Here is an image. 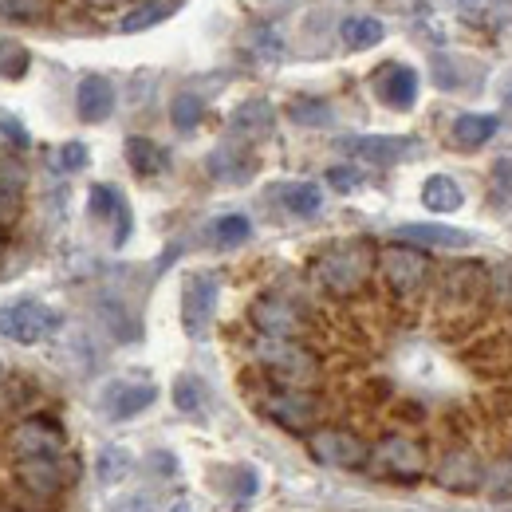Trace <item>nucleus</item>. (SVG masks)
Segmentation results:
<instances>
[{
	"label": "nucleus",
	"mask_w": 512,
	"mask_h": 512,
	"mask_svg": "<svg viewBox=\"0 0 512 512\" xmlns=\"http://www.w3.org/2000/svg\"><path fill=\"white\" fill-rule=\"evenodd\" d=\"M371 268H375V249H371L367 241H347V245L327 249V253L316 260L312 272H316L323 292L347 300V296H355V292L367 284Z\"/></svg>",
	"instance_id": "obj_1"
},
{
	"label": "nucleus",
	"mask_w": 512,
	"mask_h": 512,
	"mask_svg": "<svg viewBox=\"0 0 512 512\" xmlns=\"http://www.w3.org/2000/svg\"><path fill=\"white\" fill-rule=\"evenodd\" d=\"M256 363L276 379L280 386H316L320 383V359L300 343V339H276L260 335L253 347Z\"/></svg>",
	"instance_id": "obj_2"
},
{
	"label": "nucleus",
	"mask_w": 512,
	"mask_h": 512,
	"mask_svg": "<svg viewBox=\"0 0 512 512\" xmlns=\"http://www.w3.org/2000/svg\"><path fill=\"white\" fill-rule=\"evenodd\" d=\"M60 323H64V316H60L56 308L40 304V300H12V304H0V335L12 339V343H24V347H32V343L56 335Z\"/></svg>",
	"instance_id": "obj_3"
},
{
	"label": "nucleus",
	"mask_w": 512,
	"mask_h": 512,
	"mask_svg": "<svg viewBox=\"0 0 512 512\" xmlns=\"http://www.w3.org/2000/svg\"><path fill=\"white\" fill-rule=\"evenodd\" d=\"M260 414L272 418L280 430L308 434L320 422V398L308 386H280V390L260 398Z\"/></svg>",
	"instance_id": "obj_4"
},
{
	"label": "nucleus",
	"mask_w": 512,
	"mask_h": 512,
	"mask_svg": "<svg viewBox=\"0 0 512 512\" xmlns=\"http://www.w3.org/2000/svg\"><path fill=\"white\" fill-rule=\"evenodd\" d=\"M379 272H383L394 296H418L430 280V256L410 241H398V245H386L379 253Z\"/></svg>",
	"instance_id": "obj_5"
},
{
	"label": "nucleus",
	"mask_w": 512,
	"mask_h": 512,
	"mask_svg": "<svg viewBox=\"0 0 512 512\" xmlns=\"http://www.w3.org/2000/svg\"><path fill=\"white\" fill-rule=\"evenodd\" d=\"M367 465L379 473V477H390V481H418L426 473V446L414 442V438H402V434H390L379 446L371 449Z\"/></svg>",
	"instance_id": "obj_6"
},
{
	"label": "nucleus",
	"mask_w": 512,
	"mask_h": 512,
	"mask_svg": "<svg viewBox=\"0 0 512 512\" xmlns=\"http://www.w3.org/2000/svg\"><path fill=\"white\" fill-rule=\"evenodd\" d=\"M16 481L36 501L60 497L71 481V461L64 453H40V457H16Z\"/></svg>",
	"instance_id": "obj_7"
},
{
	"label": "nucleus",
	"mask_w": 512,
	"mask_h": 512,
	"mask_svg": "<svg viewBox=\"0 0 512 512\" xmlns=\"http://www.w3.org/2000/svg\"><path fill=\"white\" fill-rule=\"evenodd\" d=\"M308 453H312L320 465H327V469H363L367 457H371V449H367V442H363L359 434L335 430V426L312 430V434H308Z\"/></svg>",
	"instance_id": "obj_8"
},
{
	"label": "nucleus",
	"mask_w": 512,
	"mask_h": 512,
	"mask_svg": "<svg viewBox=\"0 0 512 512\" xmlns=\"http://www.w3.org/2000/svg\"><path fill=\"white\" fill-rule=\"evenodd\" d=\"M249 320L260 335H276V339H300L308 331V320L300 312V304L284 300V296H260L249 312Z\"/></svg>",
	"instance_id": "obj_9"
},
{
	"label": "nucleus",
	"mask_w": 512,
	"mask_h": 512,
	"mask_svg": "<svg viewBox=\"0 0 512 512\" xmlns=\"http://www.w3.org/2000/svg\"><path fill=\"white\" fill-rule=\"evenodd\" d=\"M217 308V276L209 272H193L182 284V327L186 335H201Z\"/></svg>",
	"instance_id": "obj_10"
},
{
	"label": "nucleus",
	"mask_w": 512,
	"mask_h": 512,
	"mask_svg": "<svg viewBox=\"0 0 512 512\" xmlns=\"http://www.w3.org/2000/svg\"><path fill=\"white\" fill-rule=\"evenodd\" d=\"M158 390L154 383H134V379H115L107 383L103 398H99V410L111 418V422H127V418H138L146 406H154Z\"/></svg>",
	"instance_id": "obj_11"
},
{
	"label": "nucleus",
	"mask_w": 512,
	"mask_h": 512,
	"mask_svg": "<svg viewBox=\"0 0 512 512\" xmlns=\"http://www.w3.org/2000/svg\"><path fill=\"white\" fill-rule=\"evenodd\" d=\"M343 150L355 154L359 162H371V166H394L402 158H414L418 142L414 138H390V134H363V138H343Z\"/></svg>",
	"instance_id": "obj_12"
},
{
	"label": "nucleus",
	"mask_w": 512,
	"mask_h": 512,
	"mask_svg": "<svg viewBox=\"0 0 512 512\" xmlns=\"http://www.w3.org/2000/svg\"><path fill=\"white\" fill-rule=\"evenodd\" d=\"M434 481H438L442 489H449V493H477V489L485 485V465H481L473 453L453 449V453H446V457L438 461Z\"/></svg>",
	"instance_id": "obj_13"
},
{
	"label": "nucleus",
	"mask_w": 512,
	"mask_h": 512,
	"mask_svg": "<svg viewBox=\"0 0 512 512\" xmlns=\"http://www.w3.org/2000/svg\"><path fill=\"white\" fill-rule=\"evenodd\" d=\"M12 453L16 457H40V453H64V430L48 418H28L12 430Z\"/></svg>",
	"instance_id": "obj_14"
},
{
	"label": "nucleus",
	"mask_w": 512,
	"mask_h": 512,
	"mask_svg": "<svg viewBox=\"0 0 512 512\" xmlns=\"http://www.w3.org/2000/svg\"><path fill=\"white\" fill-rule=\"evenodd\" d=\"M375 91H379V99H383L386 107L406 111V107H414V99H418V71L406 64L379 67V75H375Z\"/></svg>",
	"instance_id": "obj_15"
},
{
	"label": "nucleus",
	"mask_w": 512,
	"mask_h": 512,
	"mask_svg": "<svg viewBox=\"0 0 512 512\" xmlns=\"http://www.w3.org/2000/svg\"><path fill=\"white\" fill-rule=\"evenodd\" d=\"M489 288V272L481 264H453L442 280V296L449 304H477Z\"/></svg>",
	"instance_id": "obj_16"
},
{
	"label": "nucleus",
	"mask_w": 512,
	"mask_h": 512,
	"mask_svg": "<svg viewBox=\"0 0 512 512\" xmlns=\"http://www.w3.org/2000/svg\"><path fill=\"white\" fill-rule=\"evenodd\" d=\"M75 107H79V119H83V123H103V119L115 111V87H111V79H103V75L79 79Z\"/></svg>",
	"instance_id": "obj_17"
},
{
	"label": "nucleus",
	"mask_w": 512,
	"mask_h": 512,
	"mask_svg": "<svg viewBox=\"0 0 512 512\" xmlns=\"http://www.w3.org/2000/svg\"><path fill=\"white\" fill-rule=\"evenodd\" d=\"M398 237L410 241V245H418V249H465L473 241L469 233L449 229V225H402Z\"/></svg>",
	"instance_id": "obj_18"
},
{
	"label": "nucleus",
	"mask_w": 512,
	"mask_h": 512,
	"mask_svg": "<svg viewBox=\"0 0 512 512\" xmlns=\"http://www.w3.org/2000/svg\"><path fill=\"white\" fill-rule=\"evenodd\" d=\"M127 162L138 178H154V174H166L170 166V154L154 142V138H142V134H130L127 138Z\"/></svg>",
	"instance_id": "obj_19"
},
{
	"label": "nucleus",
	"mask_w": 512,
	"mask_h": 512,
	"mask_svg": "<svg viewBox=\"0 0 512 512\" xmlns=\"http://www.w3.org/2000/svg\"><path fill=\"white\" fill-rule=\"evenodd\" d=\"M91 213L95 217H111L115 221V245H127L130 237V209L123 201V193L115 186H95L91 190Z\"/></svg>",
	"instance_id": "obj_20"
},
{
	"label": "nucleus",
	"mask_w": 512,
	"mask_h": 512,
	"mask_svg": "<svg viewBox=\"0 0 512 512\" xmlns=\"http://www.w3.org/2000/svg\"><path fill=\"white\" fill-rule=\"evenodd\" d=\"M272 103L268 99H249L233 111V134H245V138H264L272 130Z\"/></svg>",
	"instance_id": "obj_21"
},
{
	"label": "nucleus",
	"mask_w": 512,
	"mask_h": 512,
	"mask_svg": "<svg viewBox=\"0 0 512 512\" xmlns=\"http://www.w3.org/2000/svg\"><path fill=\"white\" fill-rule=\"evenodd\" d=\"M209 174L217 182H245L253 174V158H245V150L237 146H221L209 154Z\"/></svg>",
	"instance_id": "obj_22"
},
{
	"label": "nucleus",
	"mask_w": 512,
	"mask_h": 512,
	"mask_svg": "<svg viewBox=\"0 0 512 512\" xmlns=\"http://www.w3.org/2000/svg\"><path fill=\"white\" fill-rule=\"evenodd\" d=\"M461 201H465V193L461 186L446 178V174H434V178H426V186H422V205L430 209V213H453V209H461Z\"/></svg>",
	"instance_id": "obj_23"
},
{
	"label": "nucleus",
	"mask_w": 512,
	"mask_h": 512,
	"mask_svg": "<svg viewBox=\"0 0 512 512\" xmlns=\"http://www.w3.org/2000/svg\"><path fill=\"white\" fill-rule=\"evenodd\" d=\"M24 209V178L20 170H0V233L20 221Z\"/></svg>",
	"instance_id": "obj_24"
},
{
	"label": "nucleus",
	"mask_w": 512,
	"mask_h": 512,
	"mask_svg": "<svg viewBox=\"0 0 512 512\" xmlns=\"http://www.w3.org/2000/svg\"><path fill=\"white\" fill-rule=\"evenodd\" d=\"M280 201L296 217H316L323 205V190L316 182H288V186H280Z\"/></svg>",
	"instance_id": "obj_25"
},
{
	"label": "nucleus",
	"mask_w": 512,
	"mask_h": 512,
	"mask_svg": "<svg viewBox=\"0 0 512 512\" xmlns=\"http://www.w3.org/2000/svg\"><path fill=\"white\" fill-rule=\"evenodd\" d=\"M339 36H343L347 48H375L386 36V28L375 16H347V20L339 24Z\"/></svg>",
	"instance_id": "obj_26"
},
{
	"label": "nucleus",
	"mask_w": 512,
	"mask_h": 512,
	"mask_svg": "<svg viewBox=\"0 0 512 512\" xmlns=\"http://www.w3.org/2000/svg\"><path fill=\"white\" fill-rule=\"evenodd\" d=\"M497 134V119L493 115H461L453 123V142L457 146H485Z\"/></svg>",
	"instance_id": "obj_27"
},
{
	"label": "nucleus",
	"mask_w": 512,
	"mask_h": 512,
	"mask_svg": "<svg viewBox=\"0 0 512 512\" xmlns=\"http://www.w3.org/2000/svg\"><path fill=\"white\" fill-rule=\"evenodd\" d=\"M32 67V56L20 40L12 36H0V79H24Z\"/></svg>",
	"instance_id": "obj_28"
},
{
	"label": "nucleus",
	"mask_w": 512,
	"mask_h": 512,
	"mask_svg": "<svg viewBox=\"0 0 512 512\" xmlns=\"http://www.w3.org/2000/svg\"><path fill=\"white\" fill-rule=\"evenodd\" d=\"M249 233H253V225H249V217H241V213H225V217H217V221H213V241H217L221 249L245 245V241H249Z\"/></svg>",
	"instance_id": "obj_29"
},
{
	"label": "nucleus",
	"mask_w": 512,
	"mask_h": 512,
	"mask_svg": "<svg viewBox=\"0 0 512 512\" xmlns=\"http://www.w3.org/2000/svg\"><path fill=\"white\" fill-rule=\"evenodd\" d=\"M95 469H99V481L103 485H119L123 477H127L130 469H134V457H130L127 449L119 446H107L99 453V461H95Z\"/></svg>",
	"instance_id": "obj_30"
},
{
	"label": "nucleus",
	"mask_w": 512,
	"mask_h": 512,
	"mask_svg": "<svg viewBox=\"0 0 512 512\" xmlns=\"http://www.w3.org/2000/svg\"><path fill=\"white\" fill-rule=\"evenodd\" d=\"M288 115L300 123V127H327L331 123V107L323 99H292Z\"/></svg>",
	"instance_id": "obj_31"
},
{
	"label": "nucleus",
	"mask_w": 512,
	"mask_h": 512,
	"mask_svg": "<svg viewBox=\"0 0 512 512\" xmlns=\"http://www.w3.org/2000/svg\"><path fill=\"white\" fill-rule=\"evenodd\" d=\"M166 12H170V4H166V0H146V4H138L127 20L119 24V32H142V28H154Z\"/></svg>",
	"instance_id": "obj_32"
},
{
	"label": "nucleus",
	"mask_w": 512,
	"mask_h": 512,
	"mask_svg": "<svg viewBox=\"0 0 512 512\" xmlns=\"http://www.w3.org/2000/svg\"><path fill=\"white\" fill-rule=\"evenodd\" d=\"M481 489L493 501H512V457L501 461V465H493V469H485V485Z\"/></svg>",
	"instance_id": "obj_33"
},
{
	"label": "nucleus",
	"mask_w": 512,
	"mask_h": 512,
	"mask_svg": "<svg viewBox=\"0 0 512 512\" xmlns=\"http://www.w3.org/2000/svg\"><path fill=\"white\" fill-rule=\"evenodd\" d=\"M201 115H205V107H201L197 95H178L174 107H170V119H174V127L178 130H193L197 123H201Z\"/></svg>",
	"instance_id": "obj_34"
},
{
	"label": "nucleus",
	"mask_w": 512,
	"mask_h": 512,
	"mask_svg": "<svg viewBox=\"0 0 512 512\" xmlns=\"http://www.w3.org/2000/svg\"><path fill=\"white\" fill-rule=\"evenodd\" d=\"M174 402H178L182 414H197L201 402H205V390H201V383H197L193 375H182V379L174 383Z\"/></svg>",
	"instance_id": "obj_35"
},
{
	"label": "nucleus",
	"mask_w": 512,
	"mask_h": 512,
	"mask_svg": "<svg viewBox=\"0 0 512 512\" xmlns=\"http://www.w3.org/2000/svg\"><path fill=\"white\" fill-rule=\"evenodd\" d=\"M44 0H0V20H40Z\"/></svg>",
	"instance_id": "obj_36"
},
{
	"label": "nucleus",
	"mask_w": 512,
	"mask_h": 512,
	"mask_svg": "<svg viewBox=\"0 0 512 512\" xmlns=\"http://www.w3.org/2000/svg\"><path fill=\"white\" fill-rule=\"evenodd\" d=\"M327 186H335L339 193H351L363 186V174H359L355 166H331V170H327Z\"/></svg>",
	"instance_id": "obj_37"
},
{
	"label": "nucleus",
	"mask_w": 512,
	"mask_h": 512,
	"mask_svg": "<svg viewBox=\"0 0 512 512\" xmlns=\"http://www.w3.org/2000/svg\"><path fill=\"white\" fill-rule=\"evenodd\" d=\"M56 166L67 170V174H71V170H83V166H87V146H83V142H64L60 154H56Z\"/></svg>",
	"instance_id": "obj_38"
},
{
	"label": "nucleus",
	"mask_w": 512,
	"mask_h": 512,
	"mask_svg": "<svg viewBox=\"0 0 512 512\" xmlns=\"http://www.w3.org/2000/svg\"><path fill=\"white\" fill-rule=\"evenodd\" d=\"M111 512H154V501L150 497H119Z\"/></svg>",
	"instance_id": "obj_39"
},
{
	"label": "nucleus",
	"mask_w": 512,
	"mask_h": 512,
	"mask_svg": "<svg viewBox=\"0 0 512 512\" xmlns=\"http://www.w3.org/2000/svg\"><path fill=\"white\" fill-rule=\"evenodd\" d=\"M256 489V473L253 469H241V477H237V497H253Z\"/></svg>",
	"instance_id": "obj_40"
},
{
	"label": "nucleus",
	"mask_w": 512,
	"mask_h": 512,
	"mask_svg": "<svg viewBox=\"0 0 512 512\" xmlns=\"http://www.w3.org/2000/svg\"><path fill=\"white\" fill-rule=\"evenodd\" d=\"M83 4H91V8H119L123 0H83Z\"/></svg>",
	"instance_id": "obj_41"
},
{
	"label": "nucleus",
	"mask_w": 512,
	"mask_h": 512,
	"mask_svg": "<svg viewBox=\"0 0 512 512\" xmlns=\"http://www.w3.org/2000/svg\"><path fill=\"white\" fill-rule=\"evenodd\" d=\"M0 256H4V233H0Z\"/></svg>",
	"instance_id": "obj_42"
},
{
	"label": "nucleus",
	"mask_w": 512,
	"mask_h": 512,
	"mask_svg": "<svg viewBox=\"0 0 512 512\" xmlns=\"http://www.w3.org/2000/svg\"><path fill=\"white\" fill-rule=\"evenodd\" d=\"M509 103H512V91H509Z\"/></svg>",
	"instance_id": "obj_43"
},
{
	"label": "nucleus",
	"mask_w": 512,
	"mask_h": 512,
	"mask_svg": "<svg viewBox=\"0 0 512 512\" xmlns=\"http://www.w3.org/2000/svg\"><path fill=\"white\" fill-rule=\"evenodd\" d=\"M0 375H4V367H0Z\"/></svg>",
	"instance_id": "obj_44"
}]
</instances>
